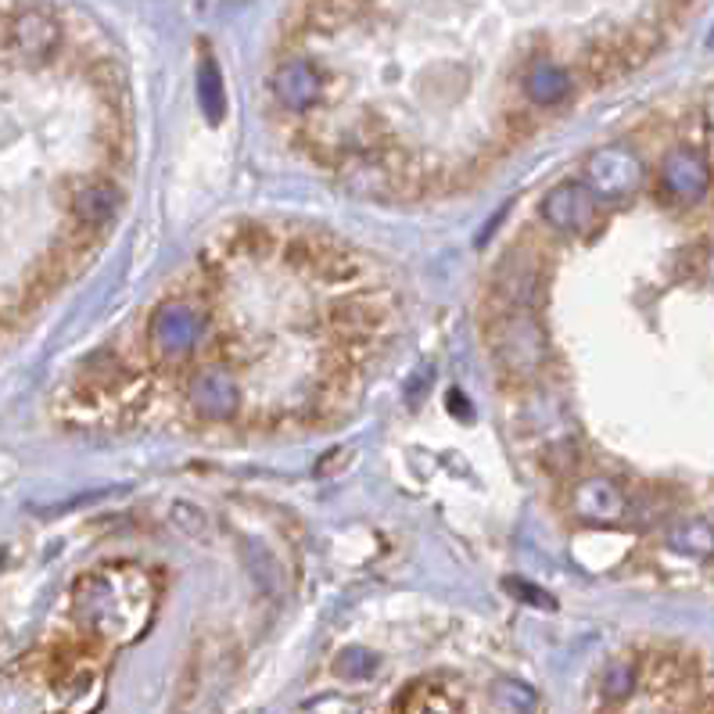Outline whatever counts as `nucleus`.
Listing matches in <instances>:
<instances>
[{"mask_svg": "<svg viewBox=\"0 0 714 714\" xmlns=\"http://www.w3.org/2000/svg\"><path fill=\"white\" fill-rule=\"evenodd\" d=\"M201 338V317L190 302L169 299L155 309L152 327H147V341H152V352L162 363H176L184 355L195 352Z\"/></svg>", "mask_w": 714, "mask_h": 714, "instance_id": "f257e3e1", "label": "nucleus"}, {"mask_svg": "<svg viewBox=\"0 0 714 714\" xmlns=\"http://www.w3.org/2000/svg\"><path fill=\"white\" fill-rule=\"evenodd\" d=\"M65 29L43 8H25L14 19H8V48L25 65H48L62 51Z\"/></svg>", "mask_w": 714, "mask_h": 714, "instance_id": "f03ea898", "label": "nucleus"}, {"mask_svg": "<svg viewBox=\"0 0 714 714\" xmlns=\"http://www.w3.org/2000/svg\"><path fill=\"white\" fill-rule=\"evenodd\" d=\"M643 184V162L621 144L597 147L586 158V187L597 198H629Z\"/></svg>", "mask_w": 714, "mask_h": 714, "instance_id": "7ed1b4c3", "label": "nucleus"}, {"mask_svg": "<svg viewBox=\"0 0 714 714\" xmlns=\"http://www.w3.org/2000/svg\"><path fill=\"white\" fill-rule=\"evenodd\" d=\"M711 184L707 158L696 147H672L661 158V187L668 190V198H675L682 205H693L704 198V190Z\"/></svg>", "mask_w": 714, "mask_h": 714, "instance_id": "20e7f679", "label": "nucleus"}, {"mask_svg": "<svg viewBox=\"0 0 714 714\" xmlns=\"http://www.w3.org/2000/svg\"><path fill=\"white\" fill-rule=\"evenodd\" d=\"M187 403L195 406V413L205 416V421L223 424V421H230L237 410H241V389H237L234 374L208 366V370H198V374L190 377Z\"/></svg>", "mask_w": 714, "mask_h": 714, "instance_id": "39448f33", "label": "nucleus"}, {"mask_svg": "<svg viewBox=\"0 0 714 714\" xmlns=\"http://www.w3.org/2000/svg\"><path fill=\"white\" fill-rule=\"evenodd\" d=\"M592 216H597V195L578 184V180H563L553 190H546L542 198V219L560 234H578L586 230Z\"/></svg>", "mask_w": 714, "mask_h": 714, "instance_id": "423d86ee", "label": "nucleus"}, {"mask_svg": "<svg viewBox=\"0 0 714 714\" xmlns=\"http://www.w3.org/2000/svg\"><path fill=\"white\" fill-rule=\"evenodd\" d=\"M320 94H323V76L306 58H291V62H284L273 72V97L280 101V108L309 112L320 101Z\"/></svg>", "mask_w": 714, "mask_h": 714, "instance_id": "0eeeda50", "label": "nucleus"}, {"mask_svg": "<svg viewBox=\"0 0 714 714\" xmlns=\"http://www.w3.org/2000/svg\"><path fill=\"white\" fill-rule=\"evenodd\" d=\"M499 360L507 363L510 370H535L546 360V338L539 331V323L528 320V317H510L503 320V331H499Z\"/></svg>", "mask_w": 714, "mask_h": 714, "instance_id": "6e6552de", "label": "nucleus"}, {"mask_svg": "<svg viewBox=\"0 0 714 714\" xmlns=\"http://www.w3.org/2000/svg\"><path fill=\"white\" fill-rule=\"evenodd\" d=\"M575 514L589 520V525H614L624 514H629V499L624 493L607 478H586L575 485Z\"/></svg>", "mask_w": 714, "mask_h": 714, "instance_id": "1a4fd4ad", "label": "nucleus"}, {"mask_svg": "<svg viewBox=\"0 0 714 714\" xmlns=\"http://www.w3.org/2000/svg\"><path fill=\"white\" fill-rule=\"evenodd\" d=\"M525 91L535 104H560L571 94V76L549 58H535L525 76Z\"/></svg>", "mask_w": 714, "mask_h": 714, "instance_id": "9d476101", "label": "nucleus"}, {"mask_svg": "<svg viewBox=\"0 0 714 714\" xmlns=\"http://www.w3.org/2000/svg\"><path fill=\"white\" fill-rule=\"evenodd\" d=\"M72 213L83 227H101L118 213V190L112 184H86L76 198H72Z\"/></svg>", "mask_w": 714, "mask_h": 714, "instance_id": "9b49d317", "label": "nucleus"}, {"mask_svg": "<svg viewBox=\"0 0 714 714\" xmlns=\"http://www.w3.org/2000/svg\"><path fill=\"white\" fill-rule=\"evenodd\" d=\"M366 0H306V19L320 33H338L363 14Z\"/></svg>", "mask_w": 714, "mask_h": 714, "instance_id": "f8f14e48", "label": "nucleus"}, {"mask_svg": "<svg viewBox=\"0 0 714 714\" xmlns=\"http://www.w3.org/2000/svg\"><path fill=\"white\" fill-rule=\"evenodd\" d=\"M198 101L208 123L219 126L223 115H227V91H223V76L213 54H205L198 62Z\"/></svg>", "mask_w": 714, "mask_h": 714, "instance_id": "ddd939ff", "label": "nucleus"}, {"mask_svg": "<svg viewBox=\"0 0 714 714\" xmlns=\"http://www.w3.org/2000/svg\"><path fill=\"white\" fill-rule=\"evenodd\" d=\"M668 542L672 549L686 557H707L714 549V535H711V525L707 520H682L672 531H668Z\"/></svg>", "mask_w": 714, "mask_h": 714, "instance_id": "4468645a", "label": "nucleus"}, {"mask_svg": "<svg viewBox=\"0 0 714 714\" xmlns=\"http://www.w3.org/2000/svg\"><path fill=\"white\" fill-rule=\"evenodd\" d=\"M493 693H496V701L507 711H514V714H535V711H539V693H535L528 682L499 679L493 686Z\"/></svg>", "mask_w": 714, "mask_h": 714, "instance_id": "2eb2a0df", "label": "nucleus"}, {"mask_svg": "<svg viewBox=\"0 0 714 714\" xmlns=\"http://www.w3.org/2000/svg\"><path fill=\"white\" fill-rule=\"evenodd\" d=\"M334 323L345 327L349 334H363V331L370 334L381 327V312H374L366 302H341L334 306Z\"/></svg>", "mask_w": 714, "mask_h": 714, "instance_id": "dca6fc26", "label": "nucleus"}, {"mask_svg": "<svg viewBox=\"0 0 714 714\" xmlns=\"http://www.w3.org/2000/svg\"><path fill=\"white\" fill-rule=\"evenodd\" d=\"M377 653L374 650H366V646H349V650H341L338 653V661H334V672L341 679H370L377 672Z\"/></svg>", "mask_w": 714, "mask_h": 714, "instance_id": "f3484780", "label": "nucleus"}, {"mask_svg": "<svg viewBox=\"0 0 714 714\" xmlns=\"http://www.w3.org/2000/svg\"><path fill=\"white\" fill-rule=\"evenodd\" d=\"M503 589H507L517 603L535 607V611H557V600L549 597L546 589H539L535 582H528V578H503Z\"/></svg>", "mask_w": 714, "mask_h": 714, "instance_id": "a211bd4d", "label": "nucleus"}, {"mask_svg": "<svg viewBox=\"0 0 714 714\" xmlns=\"http://www.w3.org/2000/svg\"><path fill=\"white\" fill-rule=\"evenodd\" d=\"M635 690V668L632 664H611L603 675V693L621 701V696H629Z\"/></svg>", "mask_w": 714, "mask_h": 714, "instance_id": "6ab92c4d", "label": "nucleus"}, {"mask_svg": "<svg viewBox=\"0 0 714 714\" xmlns=\"http://www.w3.org/2000/svg\"><path fill=\"white\" fill-rule=\"evenodd\" d=\"M431 374H435V366H431V363H427V366H421V370H416V374H413L410 389H406V403H410V406H416V403H421V399H424V389H427Z\"/></svg>", "mask_w": 714, "mask_h": 714, "instance_id": "aec40b11", "label": "nucleus"}, {"mask_svg": "<svg viewBox=\"0 0 714 714\" xmlns=\"http://www.w3.org/2000/svg\"><path fill=\"white\" fill-rule=\"evenodd\" d=\"M449 410L453 416H464V421H470V403H467V395H459V392H449Z\"/></svg>", "mask_w": 714, "mask_h": 714, "instance_id": "412c9836", "label": "nucleus"}, {"mask_svg": "<svg viewBox=\"0 0 714 714\" xmlns=\"http://www.w3.org/2000/svg\"><path fill=\"white\" fill-rule=\"evenodd\" d=\"M4 48H8V19L0 14V51H4Z\"/></svg>", "mask_w": 714, "mask_h": 714, "instance_id": "4be33fe9", "label": "nucleus"}, {"mask_svg": "<svg viewBox=\"0 0 714 714\" xmlns=\"http://www.w3.org/2000/svg\"><path fill=\"white\" fill-rule=\"evenodd\" d=\"M4 563H8V549L0 546V568H4Z\"/></svg>", "mask_w": 714, "mask_h": 714, "instance_id": "5701e85b", "label": "nucleus"}]
</instances>
